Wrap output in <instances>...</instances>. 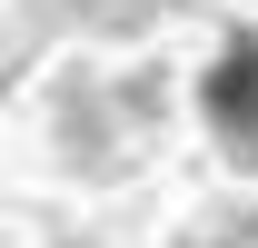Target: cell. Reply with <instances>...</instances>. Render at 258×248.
<instances>
[{
	"mask_svg": "<svg viewBox=\"0 0 258 248\" xmlns=\"http://www.w3.org/2000/svg\"><path fill=\"white\" fill-rule=\"evenodd\" d=\"M199 119H209V139L228 149V169H258V30L248 20L219 40V60L199 80Z\"/></svg>",
	"mask_w": 258,
	"mask_h": 248,
	"instance_id": "1",
	"label": "cell"
},
{
	"mask_svg": "<svg viewBox=\"0 0 258 248\" xmlns=\"http://www.w3.org/2000/svg\"><path fill=\"white\" fill-rule=\"evenodd\" d=\"M119 129H129V99L99 90L90 70H70L60 80V159L90 169V179H109V169H119Z\"/></svg>",
	"mask_w": 258,
	"mask_h": 248,
	"instance_id": "2",
	"label": "cell"
},
{
	"mask_svg": "<svg viewBox=\"0 0 258 248\" xmlns=\"http://www.w3.org/2000/svg\"><path fill=\"white\" fill-rule=\"evenodd\" d=\"M189 248H258V209L248 199H219V209L189 228Z\"/></svg>",
	"mask_w": 258,
	"mask_h": 248,
	"instance_id": "3",
	"label": "cell"
},
{
	"mask_svg": "<svg viewBox=\"0 0 258 248\" xmlns=\"http://www.w3.org/2000/svg\"><path fill=\"white\" fill-rule=\"evenodd\" d=\"M80 20H109V30H129V20H149V10H179V0H70Z\"/></svg>",
	"mask_w": 258,
	"mask_h": 248,
	"instance_id": "4",
	"label": "cell"
}]
</instances>
